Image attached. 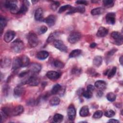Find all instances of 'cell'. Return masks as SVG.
Wrapping results in <instances>:
<instances>
[{
  "label": "cell",
  "mask_w": 123,
  "mask_h": 123,
  "mask_svg": "<svg viewBox=\"0 0 123 123\" xmlns=\"http://www.w3.org/2000/svg\"><path fill=\"white\" fill-rule=\"evenodd\" d=\"M104 11L102 7H98L93 9L91 11V14L93 15H97L101 14Z\"/></svg>",
  "instance_id": "obj_29"
},
{
  "label": "cell",
  "mask_w": 123,
  "mask_h": 123,
  "mask_svg": "<svg viewBox=\"0 0 123 123\" xmlns=\"http://www.w3.org/2000/svg\"><path fill=\"white\" fill-rule=\"evenodd\" d=\"M103 112L101 111H97L94 112L93 115V117L95 119H98L102 116Z\"/></svg>",
  "instance_id": "obj_40"
},
{
  "label": "cell",
  "mask_w": 123,
  "mask_h": 123,
  "mask_svg": "<svg viewBox=\"0 0 123 123\" xmlns=\"http://www.w3.org/2000/svg\"><path fill=\"white\" fill-rule=\"evenodd\" d=\"M7 24V21L2 16L0 17V35H1L3 30L4 29L5 26Z\"/></svg>",
  "instance_id": "obj_27"
},
{
  "label": "cell",
  "mask_w": 123,
  "mask_h": 123,
  "mask_svg": "<svg viewBox=\"0 0 123 123\" xmlns=\"http://www.w3.org/2000/svg\"><path fill=\"white\" fill-rule=\"evenodd\" d=\"M60 102V99L58 97H53L49 100V104L52 106L59 105Z\"/></svg>",
  "instance_id": "obj_32"
},
{
  "label": "cell",
  "mask_w": 123,
  "mask_h": 123,
  "mask_svg": "<svg viewBox=\"0 0 123 123\" xmlns=\"http://www.w3.org/2000/svg\"><path fill=\"white\" fill-rule=\"evenodd\" d=\"M39 83V79L35 76H31L26 81L23 83V84H28L30 86H37Z\"/></svg>",
  "instance_id": "obj_6"
},
{
  "label": "cell",
  "mask_w": 123,
  "mask_h": 123,
  "mask_svg": "<svg viewBox=\"0 0 123 123\" xmlns=\"http://www.w3.org/2000/svg\"><path fill=\"white\" fill-rule=\"evenodd\" d=\"M43 11L41 8H37L35 13V19L36 21H42L43 19Z\"/></svg>",
  "instance_id": "obj_19"
},
{
  "label": "cell",
  "mask_w": 123,
  "mask_h": 123,
  "mask_svg": "<svg viewBox=\"0 0 123 123\" xmlns=\"http://www.w3.org/2000/svg\"><path fill=\"white\" fill-rule=\"evenodd\" d=\"M116 51H117V50L115 49H112V50H110V51L108 53V55H110V56L112 55L115 53V52H116Z\"/></svg>",
  "instance_id": "obj_49"
},
{
  "label": "cell",
  "mask_w": 123,
  "mask_h": 123,
  "mask_svg": "<svg viewBox=\"0 0 123 123\" xmlns=\"http://www.w3.org/2000/svg\"><path fill=\"white\" fill-rule=\"evenodd\" d=\"M85 8L84 6H78L76 7H72L71 9L67 12V14H72L75 12L79 13H84L85 12Z\"/></svg>",
  "instance_id": "obj_12"
},
{
  "label": "cell",
  "mask_w": 123,
  "mask_h": 123,
  "mask_svg": "<svg viewBox=\"0 0 123 123\" xmlns=\"http://www.w3.org/2000/svg\"><path fill=\"white\" fill-rule=\"evenodd\" d=\"M123 56H121L120 57V58H119V62H120V64H121V65H123Z\"/></svg>",
  "instance_id": "obj_52"
},
{
  "label": "cell",
  "mask_w": 123,
  "mask_h": 123,
  "mask_svg": "<svg viewBox=\"0 0 123 123\" xmlns=\"http://www.w3.org/2000/svg\"><path fill=\"white\" fill-rule=\"evenodd\" d=\"M53 65L55 67L58 68H62L64 66V63L58 60H55L54 61Z\"/></svg>",
  "instance_id": "obj_36"
},
{
  "label": "cell",
  "mask_w": 123,
  "mask_h": 123,
  "mask_svg": "<svg viewBox=\"0 0 123 123\" xmlns=\"http://www.w3.org/2000/svg\"><path fill=\"white\" fill-rule=\"evenodd\" d=\"M61 89H62L61 86L59 84H57L53 86V87L51 90V93L53 95L57 94V93H58L60 92V91L61 90Z\"/></svg>",
  "instance_id": "obj_30"
},
{
  "label": "cell",
  "mask_w": 123,
  "mask_h": 123,
  "mask_svg": "<svg viewBox=\"0 0 123 123\" xmlns=\"http://www.w3.org/2000/svg\"><path fill=\"white\" fill-rule=\"evenodd\" d=\"M11 61L8 58H3L1 60L0 65L2 68H6L10 66Z\"/></svg>",
  "instance_id": "obj_28"
},
{
  "label": "cell",
  "mask_w": 123,
  "mask_h": 123,
  "mask_svg": "<svg viewBox=\"0 0 123 123\" xmlns=\"http://www.w3.org/2000/svg\"><path fill=\"white\" fill-rule=\"evenodd\" d=\"M104 115L107 117L111 118V117H113L115 115V112L113 110H108V111H105Z\"/></svg>",
  "instance_id": "obj_41"
},
{
  "label": "cell",
  "mask_w": 123,
  "mask_h": 123,
  "mask_svg": "<svg viewBox=\"0 0 123 123\" xmlns=\"http://www.w3.org/2000/svg\"><path fill=\"white\" fill-rule=\"evenodd\" d=\"M47 77L50 80H56L58 79L60 76V74L56 71H50L47 72L46 74Z\"/></svg>",
  "instance_id": "obj_16"
},
{
  "label": "cell",
  "mask_w": 123,
  "mask_h": 123,
  "mask_svg": "<svg viewBox=\"0 0 123 123\" xmlns=\"http://www.w3.org/2000/svg\"><path fill=\"white\" fill-rule=\"evenodd\" d=\"M8 116L2 110L0 111V123H2L4 119H6Z\"/></svg>",
  "instance_id": "obj_44"
},
{
  "label": "cell",
  "mask_w": 123,
  "mask_h": 123,
  "mask_svg": "<svg viewBox=\"0 0 123 123\" xmlns=\"http://www.w3.org/2000/svg\"><path fill=\"white\" fill-rule=\"evenodd\" d=\"M37 58L40 60H44L48 58L49 56V53L45 50L39 51L37 54Z\"/></svg>",
  "instance_id": "obj_22"
},
{
  "label": "cell",
  "mask_w": 123,
  "mask_h": 123,
  "mask_svg": "<svg viewBox=\"0 0 123 123\" xmlns=\"http://www.w3.org/2000/svg\"><path fill=\"white\" fill-rule=\"evenodd\" d=\"M95 89L94 86L92 85H89L87 86V90L91 92H93Z\"/></svg>",
  "instance_id": "obj_47"
},
{
  "label": "cell",
  "mask_w": 123,
  "mask_h": 123,
  "mask_svg": "<svg viewBox=\"0 0 123 123\" xmlns=\"http://www.w3.org/2000/svg\"><path fill=\"white\" fill-rule=\"evenodd\" d=\"M79 114L82 117L87 116L89 114V109L87 106H84L79 111Z\"/></svg>",
  "instance_id": "obj_24"
},
{
  "label": "cell",
  "mask_w": 123,
  "mask_h": 123,
  "mask_svg": "<svg viewBox=\"0 0 123 123\" xmlns=\"http://www.w3.org/2000/svg\"><path fill=\"white\" fill-rule=\"evenodd\" d=\"M116 69L117 68L116 67H113L110 71H108L107 75L108 76V77L109 79L112 78L115 75L116 72V70H117Z\"/></svg>",
  "instance_id": "obj_34"
},
{
  "label": "cell",
  "mask_w": 123,
  "mask_h": 123,
  "mask_svg": "<svg viewBox=\"0 0 123 123\" xmlns=\"http://www.w3.org/2000/svg\"><path fill=\"white\" fill-rule=\"evenodd\" d=\"M106 98H107V99L109 101L113 102L116 99V95L114 93H113L112 92H109V93H108L107 94Z\"/></svg>",
  "instance_id": "obj_35"
},
{
  "label": "cell",
  "mask_w": 123,
  "mask_h": 123,
  "mask_svg": "<svg viewBox=\"0 0 123 123\" xmlns=\"http://www.w3.org/2000/svg\"><path fill=\"white\" fill-rule=\"evenodd\" d=\"M75 3L78 4L85 5H87L88 4L87 1L86 0H77L75 1Z\"/></svg>",
  "instance_id": "obj_46"
},
{
  "label": "cell",
  "mask_w": 123,
  "mask_h": 123,
  "mask_svg": "<svg viewBox=\"0 0 123 123\" xmlns=\"http://www.w3.org/2000/svg\"><path fill=\"white\" fill-rule=\"evenodd\" d=\"M29 45L32 48L36 47L38 43V39L37 35L33 32H30L27 36Z\"/></svg>",
  "instance_id": "obj_3"
},
{
  "label": "cell",
  "mask_w": 123,
  "mask_h": 123,
  "mask_svg": "<svg viewBox=\"0 0 123 123\" xmlns=\"http://www.w3.org/2000/svg\"><path fill=\"white\" fill-rule=\"evenodd\" d=\"M29 73H30V72H29V71L28 70H26V71H24L21 72V73L19 74V77H25V76H26Z\"/></svg>",
  "instance_id": "obj_45"
},
{
  "label": "cell",
  "mask_w": 123,
  "mask_h": 123,
  "mask_svg": "<svg viewBox=\"0 0 123 123\" xmlns=\"http://www.w3.org/2000/svg\"><path fill=\"white\" fill-rule=\"evenodd\" d=\"M56 20V18L54 15H49L45 19L44 21L47 23V24L50 27L54 25L55 24Z\"/></svg>",
  "instance_id": "obj_11"
},
{
  "label": "cell",
  "mask_w": 123,
  "mask_h": 123,
  "mask_svg": "<svg viewBox=\"0 0 123 123\" xmlns=\"http://www.w3.org/2000/svg\"><path fill=\"white\" fill-rule=\"evenodd\" d=\"M82 53V50L80 49H75L72 50L70 53L69 54V57L70 58H74L80 55Z\"/></svg>",
  "instance_id": "obj_31"
},
{
  "label": "cell",
  "mask_w": 123,
  "mask_h": 123,
  "mask_svg": "<svg viewBox=\"0 0 123 123\" xmlns=\"http://www.w3.org/2000/svg\"><path fill=\"white\" fill-rule=\"evenodd\" d=\"M48 28L45 25H42L40 27L38 30V33L39 34H42L46 33L47 31Z\"/></svg>",
  "instance_id": "obj_42"
},
{
  "label": "cell",
  "mask_w": 123,
  "mask_h": 123,
  "mask_svg": "<svg viewBox=\"0 0 123 123\" xmlns=\"http://www.w3.org/2000/svg\"><path fill=\"white\" fill-rule=\"evenodd\" d=\"M21 67H26L29 64L30 60L28 56L26 55H22L19 57Z\"/></svg>",
  "instance_id": "obj_14"
},
{
  "label": "cell",
  "mask_w": 123,
  "mask_h": 123,
  "mask_svg": "<svg viewBox=\"0 0 123 123\" xmlns=\"http://www.w3.org/2000/svg\"><path fill=\"white\" fill-rule=\"evenodd\" d=\"M82 95L86 98H90L92 97L93 93L92 92L86 90V91H83L82 93Z\"/></svg>",
  "instance_id": "obj_38"
},
{
  "label": "cell",
  "mask_w": 123,
  "mask_h": 123,
  "mask_svg": "<svg viewBox=\"0 0 123 123\" xmlns=\"http://www.w3.org/2000/svg\"><path fill=\"white\" fill-rule=\"evenodd\" d=\"M24 111V108L22 105H18L12 110V115L18 116L22 114Z\"/></svg>",
  "instance_id": "obj_15"
},
{
  "label": "cell",
  "mask_w": 123,
  "mask_h": 123,
  "mask_svg": "<svg viewBox=\"0 0 123 123\" xmlns=\"http://www.w3.org/2000/svg\"><path fill=\"white\" fill-rule=\"evenodd\" d=\"M108 123H119V121L116 119H111L109 120V121H108Z\"/></svg>",
  "instance_id": "obj_50"
},
{
  "label": "cell",
  "mask_w": 123,
  "mask_h": 123,
  "mask_svg": "<svg viewBox=\"0 0 123 123\" xmlns=\"http://www.w3.org/2000/svg\"><path fill=\"white\" fill-rule=\"evenodd\" d=\"M60 35V33L59 32H54L52 33L49 35V37L47 38V42L48 43L53 42L57 39V38L59 37Z\"/></svg>",
  "instance_id": "obj_21"
},
{
  "label": "cell",
  "mask_w": 123,
  "mask_h": 123,
  "mask_svg": "<svg viewBox=\"0 0 123 123\" xmlns=\"http://www.w3.org/2000/svg\"><path fill=\"white\" fill-rule=\"evenodd\" d=\"M106 83L103 80H98L95 83V86L100 90L105 89L106 87Z\"/></svg>",
  "instance_id": "obj_23"
},
{
  "label": "cell",
  "mask_w": 123,
  "mask_h": 123,
  "mask_svg": "<svg viewBox=\"0 0 123 123\" xmlns=\"http://www.w3.org/2000/svg\"><path fill=\"white\" fill-rule=\"evenodd\" d=\"M111 37L114 40V43L117 45H121L123 43V36L118 32L114 31L111 33Z\"/></svg>",
  "instance_id": "obj_5"
},
{
  "label": "cell",
  "mask_w": 123,
  "mask_h": 123,
  "mask_svg": "<svg viewBox=\"0 0 123 123\" xmlns=\"http://www.w3.org/2000/svg\"><path fill=\"white\" fill-rule=\"evenodd\" d=\"M67 115L70 120L73 121L74 120L76 116V111L73 105H71L68 108Z\"/></svg>",
  "instance_id": "obj_9"
},
{
  "label": "cell",
  "mask_w": 123,
  "mask_h": 123,
  "mask_svg": "<svg viewBox=\"0 0 123 123\" xmlns=\"http://www.w3.org/2000/svg\"><path fill=\"white\" fill-rule=\"evenodd\" d=\"M60 4L58 1H53L52 3H51V8L53 10L55 11L59 6Z\"/></svg>",
  "instance_id": "obj_43"
},
{
  "label": "cell",
  "mask_w": 123,
  "mask_h": 123,
  "mask_svg": "<svg viewBox=\"0 0 123 123\" xmlns=\"http://www.w3.org/2000/svg\"><path fill=\"white\" fill-rule=\"evenodd\" d=\"M102 62V57L100 56H96L93 59V64L96 67H99L101 65Z\"/></svg>",
  "instance_id": "obj_26"
},
{
  "label": "cell",
  "mask_w": 123,
  "mask_h": 123,
  "mask_svg": "<svg viewBox=\"0 0 123 123\" xmlns=\"http://www.w3.org/2000/svg\"><path fill=\"white\" fill-rule=\"evenodd\" d=\"M72 6H71L70 5H64V6H62V7H61L60 8V9H59V11H58V12L61 13L62 12H63L67 10H70L71 9V8L72 7Z\"/></svg>",
  "instance_id": "obj_39"
},
{
  "label": "cell",
  "mask_w": 123,
  "mask_h": 123,
  "mask_svg": "<svg viewBox=\"0 0 123 123\" xmlns=\"http://www.w3.org/2000/svg\"><path fill=\"white\" fill-rule=\"evenodd\" d=\"M54 47L62 52H67V48L64 43L61 40H56L53 42Z\"/></svg>",
  "instance_id": "obj_7"
},
{
  "label": "cell",
  "mask_w": 123,
  "mask_h": 123,
  "mask_svg": "<svg viewBox=\"0 0 123 123\" xmlns=\"http://www.w3.org/2000/svg\"><path fill=\"white\" fill-rule=\"evenodd\" d=\"M106 22L110 25H113L115 23V14L113 12H110L106 14Z\"/></svg>",
  "instance_id": "obj_13"
},
{
  "label": "cell",
  "mask_w": 123,
  "mask_h": 123,
  "mask_svg": "<svg viewBox=\"0 0 123 123\" xmlns=\"http://www.w3.org/2000/svg\"><path fill=\"white\" fill-rule=\"evenodd\" d=\"M12 69L13 70H16L18 68L21 67L20 62V60H19V57H16L14 58L12 62Z\"/></svg>",
  "instance_id": "obj_25"
},
{
  "label": "cell",
  "mask_w": 123,
  "mask_h": 123,
  "mask_svg": "<svg viewBox=\"0 0 123 123\" xmlns=\"http://www.w3.org/2000/svg\"><path fill=\"white\" fill-rule=\"evenodd\" d=\"M103 94V93H102V91L100 90L99 91H98V95L99 96V97H101Z\"/></svg>",
  "instance_id": "obj_53"
},
{
  "label": "cell",
  "mask_w": 123,
  "mask_h": 123,
  "mask_svg": "<svg viewBox=\"0 0 123 123\" xmlns=\"http://www.w3.org/2000/svg\"><path fill=\"white\" fill-rule=\"evenodd\" d=\"M81 72V70L80 69H78L77 68L73 69V73L74 74H80Z\"/></svg>",
  "instance_id": "obj_48"
},
{
  "label": "cell",
  "mask_w": 123,
  "mask_h": 123,
  "mask_svg": "<svg viewBox=\"0 0 123 123\" xmlns=\"http://www.w3.org/2000/svg\"><path fill=\"white\" fill-rule=\"evenodd\" d=\"M63 116L61 114L57 113V114H55V115L54 116L53 120L54 122L58 123L62 122V121L63 120Z\"/></svg>",
  "instance_id": "obj_33"
},
{
  "label": "cell",
  "mask_w": 123,
  "mask_h": 123,
  "mask_svg": "<svg viewBox=\"0 0 123 123\" xmlns=\"http://www.w3.org/2000/svg\"><path fill=\"white\" fill-rule=\"evenodd\" d=\"M16 1L14 0L7 1L4 4L5 8L9 9L10 12L13 14H17L19 12V9L16 3Z\"/></svg>",
  "instance_id": "obj_2"
},
{
  "label": "cell",
  "mask_w": 123,
  "mask_h": 123,
  "mask_svg": "<svg viewBox=\"0 0 123 123\" xmlns=\"http://www.w3.org/2000/svg\"><path fill=\"white\" fill-rule=\"evenodd\" d=\"M29 4V3L28 1H24L17 14H25L28 10Z\"/></svg>",
  "instance_id": "obj_20"
},
{
  "label": "cell",
  "mask_w": 123,
  "mask_h": 123,
  "mask_svg": "<svg viewBox=\"0 0 123 123\" xmlns=\"http://www.w3.org/2000/svg\"><path fill=\"white\" fill-rule=\"evenodd\" d=\"M25 92V88L21 86H16L14 88L13 93L15 97H20Z\"/></svg>",
  "instance_id": "obj_17"
},
{
  "label": "cell",
  "mask_w": 123,
  "mask_h": 123,
  "mask_svg": "<svg viewBox=\"0 0 123 123\" xmlns=\"http://www.w3.org/2000/svg\"><path fill=\"white\" fill-rule=\"evenodd\" d=\"M41 69V66L37 63H32L29 64L28 70L32 73H38Z\"/></svg>",
  "instance_id": "obj_8"
},
{
  "label": "cell",
  "mask_w": 123,
  "mask_h": 123,
  "mask_svg": "<svg viewBox=\"0 0 123 123\" xmlns=\"http://www.w3.org/2000/svg\"><path fill=\"white\" fill-rule=\"evenodd\" d=\"M81 37V34L77 31H74L72 32L68 37V41L71 44H74L77 42Z\"/></svg>",
  "instance_id": "obj_4"
},
{
  "label": "cell",
  "mask_w": 123,
  "mask_h": 123,
  "mask_svg": "<svg viewBox=\"0 0 123 123\" xmlns=\"http://www.w3.org/2000/svg\"><path fill=\"white\" fill-rule=\"evenodd\" d=\"M108 30L104 27H100L97 31L96 35L97 37H105L108 33Z\"/></svg>",
  "instance_id": "obj_18"
},
{
  "label": "cell",
  "mask_w": 123,
  "mask_h": 123,
  "mask_svg": "<svg viewBox=\"0 0 123 123\" xmlns=\"http://www.w3.org/2000/svg\"><path fill=\"white\" fill-rule=\"evenodd\" d=\"M15 33L12 30H8L4 34V40L7 42L9 43L11 42L15 37Z\"/></svg>",
  "instance_id": "obj_10"
},
{
  "label": "cell",
  "mask_w": 123,
  "mask_h": 123,
  "mask_svg": "<svg viewBox=\"0 0 123 123\" xmlns=\"http://www.w3.org/2000/svg\"><path fill=\"white\" fill-rule=\"evenodd\" d=\"M114 0H103V3L105 7L109 8L112 7L114 5Z\"/></svg>",
  "instance_id": "obj_37"
},
{
  "label": "cell",
  "mask_w": 123,
  "mask_h": 123,
  "mask_svg": "<svg viewBox=\"0 0 123 123\" xmlns=\"http://www.w3.org/2000/svg\"><path fill=\"white\" fill-rule=\"evenodd\" d=\"M96 46H97V44L95 43H94V42H93V43H91V44L90 45V47L91 48H94L96 47Z\"/></svg>",
  "instance_id": "obj_51"
},
{
  "label": "cell",
  "mask_w": 123,
  "mask_h": 123,
  "mask_svg": "<svg viewBox=\"0 0 123 123\" xmlns=\"http://www.w3.org/2000/svg\"><path fill=\"white\" fill-rule=\"evenodd\" d=\"M11 49L12 51L16 53L20 52L24 48V44L23 42L19 39H17L13 41L11 45Z\"/></svg>",
  "instance_id": "obj_1"
}]
</instances>
